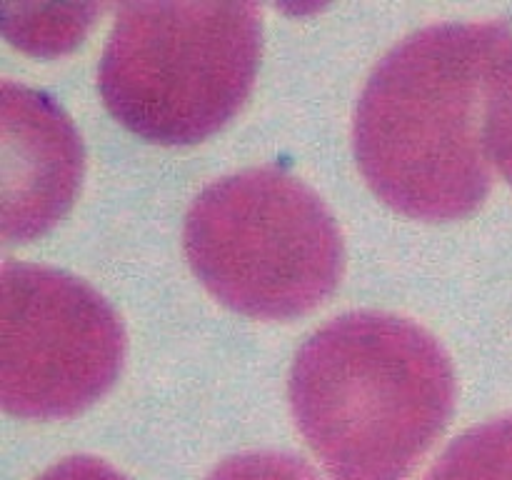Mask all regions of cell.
I'll return each instance as SVG.
<instances>
[{"label": "cell", "mask_w": 512, "mask_h": 480, "mask_svg": "<svg viewBox=\"0 0 512 480\" xmlns=\"http://www.w3.org/2000/svg\"><path fill=\"white\" fill-rule=\"evenodd\" d=\"M505 23H440L400 40L358 100L353 148L383 203L408 218L460 220L493 188L485 93Z\"/></svg>", "instance_id": "1"}, {"label": "cell", "mask_w": 512, "mask_h": 480, "mask_svg": "<svg viewBox=\"0 0 512 480\" xmlns=\"http://www.w3.org/2000/svg\"><path fill=\"white\" fill-rule=\"evenodd\" d=\"M288 395L330 478L405 480L453 415L455 373L428 330L363 310L305 340Z\"/></svg>", "instance_id": "2"}, {"label": "cell", "mask_w": 512, "mask_h": 480, "mask_svg": "<svg viewBox=\"0 0 512 480\" xmlns=\"http://www.w3.org/2000/svg\"><path fill=\"white\" fill-rule=\"evenodd\" d=\"M260 50L253 3H125L100 60V95L140 138L200 143L243 108Z\"/></svg>", "instance_id": "3"}, {"label": "cell", "mask_w": 512, "mask_h": 480, "mask_svg": "<svg viewBox=\"0 0 512 480\" xmlns=\"http://www.w3.org/2000/svg\"><path fill=\"white\" fill-rule=\"evenodd\" d=\"M183 248L220 303L260 320L315 310L345 268L343 235L328 205L273 165L210 183L190 205Z\"/></svg>", "instance_id": "4"}, {"label": "cell", "mask_w": 512, "mask_h": 480, "mask_svg": "<svg viewBox=\"0 0 512 480\" xmlns=\"http://www.w3.org/2000/svg\"><path fill=\"white\" fill-rule=\"evenodd\" d=\"M125 330L83 280L45 265H3L0 400L10 415L73 418L118 380Z\"/></svg>", "instance_id": "5"}, {"label": "cell", "mask_w": 512, "mask_h": 480, "mask_svg": "<svg viewBox=\"0 0 512 480\" xmlns=\"http://www.w3.org/2000/svg\"><path fill=\"white\" fill-rule=\"evenodd\" d=\"M3 240L48 233L70 210L85 168L73 120L45 93L3 80Z\"/></svg>", "instance_id": "6"}, {"label": "cell", "mask_w": 512, "mask_h": 480, "mask_svg": "<svg viewBox=\"0 0 512 480\" xmlns=\"http://www.w3.org/2000/svg\"><path fill=\"white\" fill-rule=\"evenodd\" d=\"M423 480H512V415L453 440Z\"/></svg>", "instance_id": "7"}, {"label": "cell", "mask_w": 512, "mask_h": 480, "mask_svg": "<svg viewBox=\"0 0 512 480\" xmlns=\"http://www.w3.org/2000/svg\"><path fill=\"white\" fill-rule=\"evenodd\" d=\"M485 143L490 160L512 185V38L495 58L485 93Z\"/></svg>", "instance_id": "8"}, {"label": "cell", "mask_w": 512, "mask_h": 480, "mask_svg": "<svg viewBox=\"0 0 512 480\" xmlns=\"http://www.w3.org/2000/svg\"><path fill=\"white\" fill-rule=\"evenodd\" d=\"M208 480H320L305 460L288 453H245L225 460Z\"/></svg>", "instance_id": "9"}, {"label": "cell", "mask_w": 512, "mask_h": 480, "mask_svg": "<svg viewBox=\"0 0 512 480\" xmlns=\"http://www.w3.org/2000/svg\"><path fill=\"white\" fill-rule=\"evenodd\" d=\"M38 480H125L108 463L90 455H73L45 470Z\"/></svg>", "instance_id": "10"}]
</instances>
